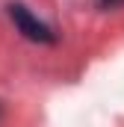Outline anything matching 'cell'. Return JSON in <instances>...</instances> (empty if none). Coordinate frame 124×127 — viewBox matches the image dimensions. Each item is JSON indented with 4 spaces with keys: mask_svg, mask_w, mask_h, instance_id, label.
Segmentation results:
<instances>
[{
    "mask_svg": "<svg viewBox=\"0 0 124 127\" xmlns=\"http://www.w3.org/2000/svg\"><path fill=\"white\" fill-rule=\"evenodd\" d=\"M100 9H115V6H124V0H97Z\"/></svg>",
    "mask_w": 124,
    "mask_h": 127,
    "instance_id": "obj_2",
    "label": "cell"
},
{
    "mask_svg": "<svg viewBox=\"0 0 124 127\" xmlns=\"http://www.w3.org/2000/svg\"><path fill=\"white\" fill-rule=\"evenodd\" d=\"M9 18L15 21L18 32H21L24 38H30V41H38V44H53V41H56V32L50 30L47 24H41L30 9L21 6V3H12V6H9Z\"/></svg>",
    "mask_w": 124,
    "mask_h": 127,
    "instance_id": "obj_1",
    "label": "cell"
}]
</instances>
